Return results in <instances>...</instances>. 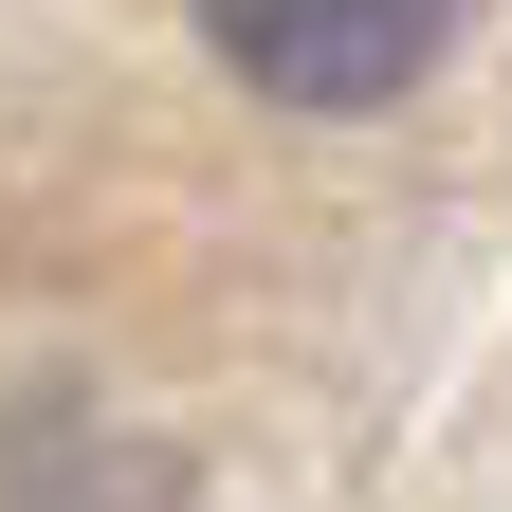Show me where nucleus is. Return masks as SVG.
Listing matches in <instances>:
<instances>
[{
	"label": "nucleus",
	"mask_w": 512,
	"mask_h": 512,
	"mask_svg": "<svg viewBox=\"0 0 512 512\" xmlns=\"http://www.w3.org/2000/svg\"><path fill=\"white\" fill-rule=\"evenodd\" d=\"M256 110H403L458 55V0H183Z\"/></svg>",
	"instance_id": "1"
}]
</instances>
